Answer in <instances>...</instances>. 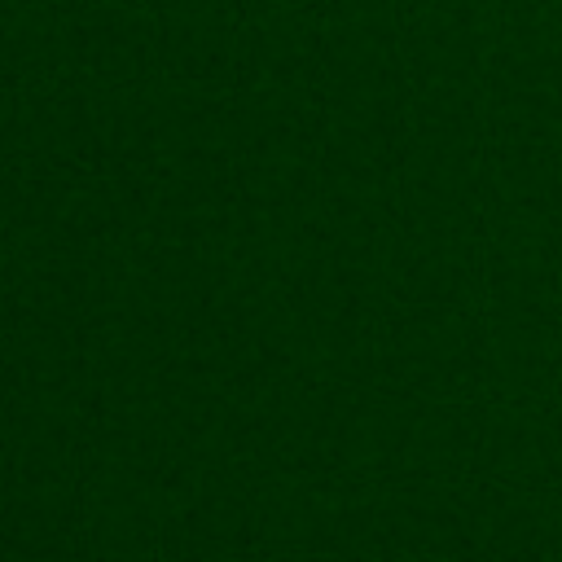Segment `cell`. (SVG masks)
Returning a JSON list of instances; mask_svg holds the SVG:
<instances>
[]
</instances>
